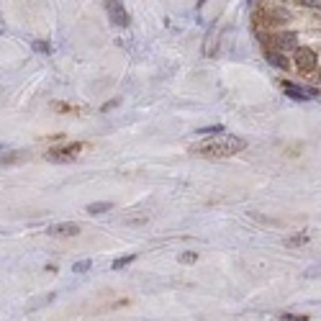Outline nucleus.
Returning a JSON list of instances; mask_svg holds the SVG:
<instances>
[{
  "label": "nucleus",
  "mask_w": 321,
  "mask_h": 321,
  "mask_svg": "<svg viewBox=\"0 0 321 321\" xmlns=\"http://www.w3.org/2000/svg\"><path fill=\"white\" fill-rule=\"evenodd\" d=\"M221 136V134H219ZM247 146V141L244 139H239V136H221V139H211V141H206V144H201V146H193V152L196 154H216V157H231V154H237V152H242Z\"/></svg>",
  "instance_id": "nucleus-1"
},
{
  "label": "nucleus",
  "mask_w": 321,
  "mask_h": 321,
  "mask_svg": "<svg viewBox=\"0 0 321 321\" xmlns=\"http://www.w3.org/2000/svg\"><path fill=\"white\" fill-rule=\"evenodd\" d=\"M80 149H82V144H70V146H62V149H49L47 159H52V162H70V159L77 157Z\"/></svg>",
  "instance_id": "nucleus-2"
},
{
  "label": "nucleus",
  "mask_w": 321,
  "mask_h": 321,
  "mask_svg": "<svg viewBox=\"0 0 321 321\" xmlns=\"http://www.w3.org/2000/svg\"><path fill=\"white\" fill-rule=\"evenodd\" d=\"M105 8H108V16H111V21L116 24V26H129V13H126V8L121 6V0H108L105 3Z\"/></svg>",
  "instance_id": "nucleus-3"
},
{
  "label": "nucleus",
  "mask_w": 321,
  "mask_h": 321,
  "mask_svg": "<svg viewBox=\"0 0 321 321\" xmlns=\"http://www.w3.org/2000/svg\"><path fill=\"white\" fill-rule=\"evenodd\" d=\"M295 65L303 72H311L316 67V52L313 49H295Z\"/></svg>",
  "instance_id": "nucleus-4"
},
{
  "label": "nucleus",
  "mask_w": 321,
  "mask_h": 321,
  "mask_svg": "<svg viewBox=\"0 0 321 321\" xmlns=\"http://www.w3.org/2000/svg\"><path fill=\"white\" fill-rule=\"evenodd\" d=\"M49 234H52V237H75V234H80V226L65 221V224H54V226H49Z\"/></svg>",
  "instance_id": "nucleus-5"
},
{
  "label": "nucleus",
  "mask_w": 321,
  "mask_h": 321,
  "mask_svg": "<svg viewBox=\"0 0 321 321\" xmlns=\"http://www.w3.org/2000/svg\"><path fill=\"white\" fill-rule=\"evenodd\" d=\"M277 49H285V52L295 49V34H290V31L277 34Z\"/></svg>",
  "instance_id": "nucleus-6"
},
{
  "label": "nucleus",
  "mask_w": 321,
  "mask_h": 321,
  "mask_svg": "<svg viewBox=\"0 0 321 321\" xmlns=\"http://www.w3.org/2000/svg\"><path fill=\"white\" fill-rule=\"evenodd\" d=\"M283 88H285V93H288L290 98H298V100H308V98H311L308 93H303V88H298V85H293V82H283Z\"/></svg>",
  "instance_id": "nucleus-7"
},
{
  "label": "nucleus",
  "mask_w": 321,
  "mask_h": 321,
  "mask_svg": "<svg viewBox=\"0 0 321 321\" xmlns=\"http://www.w3.org/2000/svg\"><path fill=\"white\" fill-rule=\"evenodd\" d=\"M267 62H270L272 67H280V70L288 67V59H285L283 54H267Z\"/></svg>",
  "instance_id": "nucleus-8"
},
{
  "label": "nucleus",
  "mask_w": 321,
  "mask_h": 321,
  "mask_svg": "<svg viewBox=\"0 0 321 321\" xmlns=\"http://www.w3.org/2000/svg\"><path fill=\"white\" fill-rule=\"evenodd\" d=\"M134 260H136V254H126V257H121V260H116V262H113V270H121V267L131 265Z\"/></svg>",
  "instance_id": "nucleus-9"
},
{
  "label": "nucleus",
  "mask_w": 321,
  "mask_h": 321,
  "mask_svg": "<svg viewBox=\"0 0 321 321\" xmlns=\"http://www.w3.org/2000/svg\"><path fill=\"white\" fill-rule=\"evenodd\" d=\"M224 131V126H206V129H201L198 134H203V136H219Z\"/></svg>",
  "instance_id": "nucleus-10"
},
{
  "label": "nucleus",
  "mask_w": 321,
  "mask_h": 321,
  "mask_svg": "<svg viewBox=\"0 0 321 321\" xmlns=\"http://www.w3.org/2000/svg\"><path fill=\"white\" fill-rule=\"evenodd\" d=\"M103 211H111V203H93V206H88V213H103Z\"/></svg>",
  "instance_id": "nucleus-11"
},
{
  "label": "nucleus",
  "mask_w": 321,
  "mask_h": 321,
  "mask_svg": "<svg viewBox=\"0 0 321 321\" xmlns=\"http://www.w3.org/2000/svg\"><path fill=\"white\" fill-rule=\"evenodd\" d=\"M196 260H198L196 252H183V254H180V262H183V265H193Z\"/></svg>",
  "instance_id": "nucleus-12"
},
{
  "label": "nucleus",
  "mask_w": 321,
  "mask_h": 321,
  "mask_svg": "<svg viewBox=\"0 0 321 321\" xmlns=\"http://www.w3.org/2000/svg\"><path fill=\"white\" fill-rule=\"evenodd\" d=\"M24 157H26V154H6V157H0V162L8 165V162H18V159H24Z\"/></svg>",
  "instance_id": "nucleus-13"
},
{
  "label": "nucleus",
  "mask_w": 321,
  "mask_h": 321,
  "mask_svg": "<svg viewBox=\"0 0 321 321\" xmlns=\"http://www.w3.org/2000/svg\"><path fill=\"white\" fill-rule=\"evenodd\" d=\"M303 242H308L306 234H301V237H290V239H288V247H295V244H303Z\"/></svg>",
  "instance_id": "nucleus-14"
},
{
  "label": "nucleus",
  "mask_w": 321,
  "mask_h": 321,
  "mask_svg": "<svg viewBox=\"0 0 321 321\" xmlns=\"http://www.w3.org/2000/svg\"><path fill=\"white\" fill-rule=\"evenodd\" d=\"M85 270H90V260H82L75 265V272H85Z\"/></svg>",
  "instance_id": "nucleus-15"
},
{
  "label": "nucleus",
  "mask_w": 321,
  "mask_h": 321,
  "mask_svg": "<svg viewBox=\"0 0 321 321\" xmlns=\"http://www.w3.org/2000/svg\"><path fill=\"white\" fill-rule=\"evenodd\" d=\"M34 47H36V49H39V52H44V54H49V52H52V47H49V44H47V41H36V44H34Z\"/></svg>",
  "instance_id": "nucleus-16"
},
{
  "label": "nucleus",
  "mask_w": 321,
  "mask_h": 321,
  "mask_svg": "<svg viewBox=\"0 0 321 321\" xmlns=\"http://www.w3.org/2000/svg\"><path fill=\"white\" fill-rule=\"evenodd\" d=\"M303 3H306L308 8H318V3H321V0H303Z\"/></svg>",
  "instance_id": "nucleus-17"
}]
</instances>
